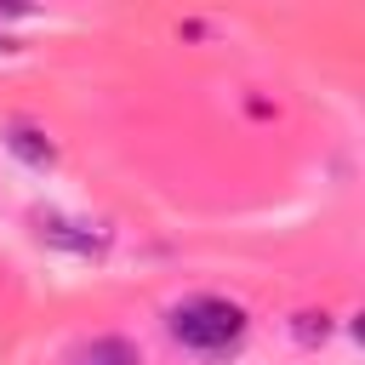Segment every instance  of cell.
<instances>
[{"label": "cell", "mask_w": 365, "mask_h": 365, "mask_svg": "<svg viewBox=\"0 0 365 365\" xmlns=\"http://www.w3.org/2000/svg\"><path fill=\"white\" fill-rule=\"evenodd\" d=\"M165 325H171V336H177L182 348H194V354H228V348H240V336H245V308L228 302V297H188V302L171 308Z\"/></svg>", "instance_id": "1"}, {"label": "cell", "mask_w": 365, "mask_h": 365, "mask_svg": "<svg viewBox=\"0 0 365 365\" xmlns=\"http://www.w3.org/2000/svg\"><path fill=\"white\" fill-rule=\"evenodd\" d=\"M34 234H40L46 245H68V251H80V257L103 251V234H91L86 222H68V217H57V211H34Z\"/></svg>", "instance_id": "2"}, {"label": "cell", "mask_w": 365, "mask_h": 365, "mask_svg": "<svg viewBox=\"0 0 365 365\" xmlns=\"http://www.w3.org/2000/svg\"><path fill=\"white\" fill-rule=\"evenodd\" d=\"M68 365H137V348L125 336H91L86 348L68 354Z\"/></svg>", "instance_id": "3"}, {"label": "cell", "mask_w": 365, "mask_h": 365, "mask_svg": "<svg viewBox=\"0 0 365 365\" xmlns=\"http://www.w3.org/2000/svg\"><path fill=\"white\" fill-rule=\"evenodd\" d=\"M6 148L23 154L29 165H51V143H46L40 131H29V125H11V131H6Z\"/></svg>", "instance_id": "4"}, {"label": "cell", "mask_w": 365, "mask_h": 365, "mask_svg": "<svg viewBox=\"0 0 365 365\" xmlns=\"http://www.w3.org/2000/svg\"><path fill=\"white\" fill-rule=\"evenodd\" d=\"M291 331H297V342H308V348L331 336V325H325V314H297V325H291Z\"/></svg>", "instance_id": "5"}]
</instances>
